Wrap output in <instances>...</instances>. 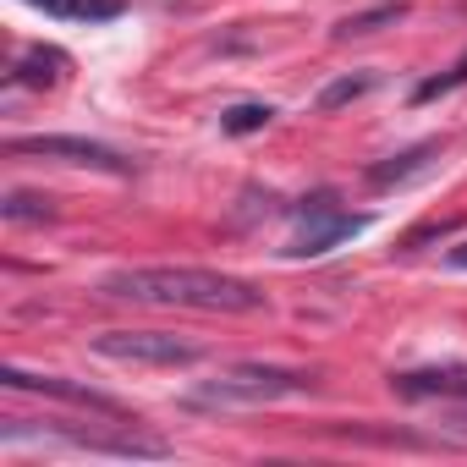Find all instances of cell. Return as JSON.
Listing matches in <instances>:
<instances>
[{"label":"cell","instance_id":"cell-13","mask_svg":"<svg viewBox=\"0 0 467 467\" xmlns=\"http://www.w3.org/2000/svg\"><path fill=\"white\" fill-rule=\"evenodd\" d=\"M368 88H374V72H358V78H336V83H325V88H319V110H341V105L363 99Z\"/></svg>","mask_w":467,"mask_h":467},{"label":"cell","instance_id":"cell-14","mask_svg":"<svg viewBox=\"0 0 467 467\" xmlns=\"http://www.w3.org/2000/svg\"><path fill=\"white\" fill-rule=\"evenodd\" d=\"M0 214H6L12 225H23V220H56V203H50V198H39V192H6Z\"/></svg>","mask_w":467,"mask_h":467},{"label":"cell","instance_id":"cell-6","mask_svg":"<svg viewBox=\"0 0 467 467\" xmlns=\"http://www.w3.org/2000/svg\"><path fill=\"white\" fill-rule=\"evenodd\" d=\"M12 390H34V396H56V401H72V407H88V412H105V418H127V407L105 390H88L78 379H61V374H28V368H6L0 374Z\"/></svg>","mask_w":467,"mask_h":467},{"label":"cell","instance_id":"cell-15","mask_svg":"<svg viewBox=\"0 0 467 467\" xmlns=\"http://www.w3.org/2000/svg\"><path fill=\"white\" fill-rule=\"evenodd\" d=\"M456 83H467V56L451 67V72H440V78H423L418 88H412V105H429V99H440V94H451Z\"/></svg>","mask_w":467,"mask_h":467},{"label":"cell","instance_id":"cell-10","mask_svg":"<svg viewBox=\"0 0 467 467\" xmlns=\"http://www.w3.org/2000/svg\"><path fill=\"white\" fill-rule=\"evenodd\" d=\"M72 445H88V451H110V456H171V445L165 440H143V434H116V440H105V434H78V429H61Z\"/></svg>","mask_w":467,"mask_h":467},{"label":"cell","instance_id":"cell-8","mask_svg":"<svg viewBox=\"0 0 467 467\" xmlns=\"http://www.w3.org/2000/svg\"><path fill=\"white\" fill-rule=\"evenodd\" d=\"M67 72H72V56L56 50V45H28V50H17V61H12V83H17V88H56Z\"/></svg>","mask_w":467,"mask_h":467},{"label":"cell","instance_id":"cell-1","mask_svg":"<svg viewBox=\"0 0 467 467\" xmlns=\"http://www.w3.org/2000/svg\"><path fill=\"white\" fill-rule=\"evenodd\" d=\"M105 297L149 303V308H198V314H259L265 292L243 275L192 270V265H154V270H116L105 275Z\"/></svg>","mask_w":467,"mask_h":467},{"label":"cell","instance_id":"cell-7","mask_svg":"<svg viewBox=\"0 0 467 467\" xmlns=\"http://www.w3.org/2000/svg\"><path fill=\"white\" fill-rule=\"evenodd\" d=\"M390 390L407 401H467V368H407L390 379Z\"/></svg>","mask_w":467,"mask_h":467},{"label":"cell","instance_id":"cell-4","mask_svg":"<svg viewBox=\"0 0 467 467\" xmlns=\"http://www.w3.org/2000/svg\"><path fill=\"white\" fill-rule=\"evenodd\" d=\"M94 352L110 363H149V368H187L203 358L192 341H182L171 330H105V336H94Z\"/></svg>","mask_w":467,"mask_h":467},{"label":"cell","instance_id":"cell-11","mask_svg":"<svg viewBox=\"0 0 467 467\" xmlns=\"http://www.w3.org/2000/svg\"><path fill=\"white\" fill-rule=\"evenodd\" d=\"M401 17H407V0H385V6H374V12H358V17L336 23V39H363V34H379V28H390Z\"/></svg>","mask_w":467,"mask_h":467},{"label":"cell","instance_id":"cell-9","mask_svg":"<svg viewBox=\"0 0 467 467\" xmlns=\"http://www.w3.org/2000/svg\"><path fill=\"white\" fill-rule=\"evenodd\" d=\"M434 154H440V143H418V149H407V154H390V160L368 165V182H374V187H401V182H412L418 171H429Z\"/></svg>","mask_w":467,"mask_h":467},{"label":"cell","instance_id":"cell-16","mask_svg":"<svg viewBox=\"0 0 467 467\" xmlns=\"http://www.w3.org/2000/svg\"><path fill=\"white\" fill-rule=\"evenodd\" d=\"M45 17H88V0H28Z\"/></svg>","mask_w":467,"mask_h":467},{"label":"cell","instance_id":"cell-17","mask_svg":"<svg viewBox=\"0 0 467 467\" xmlns=\"http://www.w3.org/2000/svg\"><path fill=\"white\" fill-rule=\"evenodd\" d=\"M445 259H451V270H467V243H462V248H451Z\"/></svg>","mask_w":467,"mask_h":467},{"label":"cell","instance_id":"cell-5","mask_svg":"<svg viewBox=\"0 0 467 467\" xmlns=\"http://www.w3.org/2000/svg\"><path fill=\"white\" fill-rule=\"evenodd\" d=\"M12 154H39V160H61V165H88V171H110V176H127L132 160L116 154L110 143H94V138H72V132H39V138H12L6 143Z\"/></svg>","mask_w":467,"mask_h":467},{"label":"cell","instance_id":"cell-3","mask_svg":"<svg viewBox=\"0 0 467 467\" xmlns=\"http://www.w3.org/2000/svg\"><path fill=\"white\" fill-rule=\"evenodd\" d=\"M363 231H368V214H347L330 192H314V198H303V209H297V237L281 254L286 259H319V254L363 237Z\"/></svg>","mask_w":467,"mask_h":467},{"label":"cell","instance_id":"cell-12","mask_svg":"<svg viewBox=\"0 0 467 467\" xmlns=\"http://www.w3.org/2000/svg\"><path fill=\"white\" fill-rule=\"evenodd\" d=\"M270 121H275V105H231V110L220 116V132L248 138V132H265Z\"/></svg>","mask_w":467,"mask_h":467},{"label":"cell","instance_id":"cell-2","mask_svg":"<svg viewBox=\"0 0 467 467\" xmlns=\"http://www.w3.org/2000/svg\"><path fill=\"white\" fill-rule=\"evenodd\" d=\"M319 379L308 368H275V363H231L209 385H198L187 401L192 407H265L281 396H308Z\"/></svg>","mask_w":467,"mask_h":467}]
</instances>
